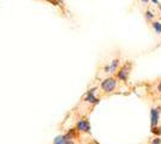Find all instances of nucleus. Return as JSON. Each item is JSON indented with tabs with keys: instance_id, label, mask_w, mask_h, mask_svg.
<instances>
[{
	"instance_id": "nucleus-14",
	"label": "nucleus",
	"mask_w": 161,
	"mask_h": 144,
	"mask_svg": "<svg viewBox=\"0 0 161 144\" xmlns=\"http://www.w3.org/2000/svg\"><path fill=\"white\" fill-rule=\"evenodd\" d=\"M152 3H153V4H156V5L159 4V1H158V0H152Z\"/></svg>"
},
{
	"instance_id": "nucleus-10",
	"label": "nucleus",
	"mask_w": 161,
	"mask_h": 144,
	"mask_svg": "<svg viewBox=\"0 0 161 144\" xmlns=\"http://www.w3.org/2000/svg\"><path fill=\"white\" fill-rule=\"evenodd\" d=\"M152 133L155 135L156 137H160L161 136V127H159V126H154V127H152Z\"/></svg>"
},
{
	"instance_id": "nucleus-2",
	"label": "nucleus",
	"mask_w": 161,
	"mask_h": 144,
	"mask_svg": "<svg viewBox=\"0 0 161 144\" xmlns=\"http://www.w3.org/2000/svg\"><path fill=\"white\" fill-rule=\"evenodd\" d=\"M131 67H132V64L131 62H126L121 66L119 71L117 72V78L120 79L123 82H126L129 79V75H130V71H131Z\"/></svg>"
},
{
	"instance_id": "nucleus-4",
	"label": "nucleus",
	"mask_w": 161,
	"mask_h": 144,
	"mask_svg": "<svg viewBox=\"0 0 161 144\" xmlns=\"http://www.w3.org/2000/svg\"><path fill=\"white\" fill-rule=\"evenodd\" d=\"M76 130L78 132L89 133L90 132V124L87 119H80V120H78V123L76 124Z\"/></svg>"
},
{
	"instance_id": "nucleus-12",
	"label": "nucleus",
	"mask_w": 161,
	"mask_h": 144,
	"mask_svg": "<svg viewBox=\"0 0 161 144\" xmlns=\"http://www.w3.org/2000/svg\"><path fill=\"white\" fill-rule=\"evenodd\" d=\"M158 91H159V93L161 94V82L158 84Z\"/></svg>"
},
{
	"instance_id": "nucleus-3",
	"label": "nucleus",
	"mask_w": 161,
	"mask_h": 144,
	"mask_svg": "<svg viewBox=\"0 0 161 144\" xmlns=\"http://www.w3.org/2000/svg\"><path fill=\"white\" fill-rule=\"evenodd\" d=\"M72 138H74L72 132H69L66 135H60V136L55 137L53 144H69L70 142H72Z\"/></svg>"
},
{
	"instance_id": "nucleus-8",
	"label": "nucleus",
	"mask_w": 161,
	"mask_h": 144,
	"mask_svg": "<svg viewBox=\"0 0 161 144\" xmlns=\"http://www.w3.org/2000/svg\"><path fill=\"white\" fill-rule=\"evenodd\" d=\"M152 27L158 35H161V23L160 22H152Z\"/></svg>"
},
{
	"instance_id": "nucleus-1",
	"label": "nucleus",
	"mask_w": 161,
	"mask_h": 144,
	"mask_svg": "<svg viewBox=\"0 0 161 144\" xmlns=\"http://www.w3.org/2000/svg\"><path fill=\"white\" fill-rule=\"evenodd\" d=\"M100 88L102 89L103 93H106V94H109V93H112L117 88V79L114 78V77H108L106 79H103L100 84Z\"/></svg>"
},
{
	"instance_id": "nucleus-5",
	"label": "nucleus",
	"mask_w": 161,
	"mask_h": 144,
	"mask_svg": "<svg viewBox=\"0 0 161 144\" xmlns=\"http://www.w3.org/2000/svg\"><path fill=\"white\" fill-rule=\"evenodd\" d=\"M159 119H160V110H159V108H152L150 109V124H152V127L158 126Z\"/></svg>"
},
{
	"instance_id": "nucleus-11",
	"label": "nucleus",
	"mask_w": 161,
	"mask_h": 144,
	"mask_svg": "<svg viewBox=\"0 0 161 144\" xmlns=\"http://www.w3.org/2000/svg\"><path fill=\"white\" fill-rule=\"evenodd\" d=\"M150 144H161V138L160 137H155L154 139H152V143Z\"/></svg>"
},
{
	"instance_id": "nucleus-7",
	"label": "nucleus",
	"mask_w": 161,
	"mask_h": 144,
	"mask_svg": "<svg viewBox=\"0 0 161 144\" xmlns=\"http://www.w3.org/2000/svg\"><path fill=\"white\" fill-rule=\"evenodd\" d=\"M84 101H86V102H89V103H93V104H96V103L99 102V100L95 97V89H92L88 91L87 95H86V99H84Z\"/></svg>"
},
{
	"instance_id": "nucleus-16",
	"label": "nucleus",
	"mask_w": 161,
	"mask_h": 144,
	"mask_svg": "<svg viewBox=\"0 0 161 144\" xmlns=\"http://www.w3.org/2000/svg\"><path fill=\"white\" fill-rule=\"evenodd\" d=\"M159 8H160V11H161V5H159Z\"/></svg>"
},
{
	"instance_id": "nucleus-15",
	"label": "nucleus",
	"mask_w": 161,
	"mask_h": 144,
	"mask_svg": "<svg viewBox=\"0 0 161 144\" xmlns=\"http://www.w3.org/2000/svg\"><path fill=\"white\" fill-rule=\"evenodd\" d=\"M69 144H76V143H74V142H70Z\"/></svg>"
},
{
	"instance_id": "nucleus-6",
	"label": "nucleus",
	"mask_w": 161,
	"mask_h": 144,
	"mask_svg": "<svg viewBox=\"0 0 161 144\" xmlns=\"http://www.w3.org/2000/svg\"><path fill=\"white\" fill-rule=\"evenodd\" d=\"M118 66H119V60L118 59H114L112 61L108 64L107 66H105V72L106 73H113L118 70Z\"/></svg>"
},
{
	"instance_id": "nucleus-13",
	"label": "nucleus",
	"mask_w": 161,
	"mask_h": 144,
	"mask_svg": "<svg viewBox=\"0 0 161 144\" xmlns=\"http://www.w3.org/2000/svg\"><path fill=\"white\" fill-rule=\"evenodd\" d=\"M140 1L143 3V4H148V1H149V0H140Z\"/></svg>"
},
{
	"instance_id": "nucleus-9",
	"label": "nucleus",
	"mask_w": 161,
	"mask_h": 144,
	"mask_svg": "<svg viewBox=\"0 0 161 144\" xmlns=\"http://www.w3.org/2000/svg\"><path fill=\"white\" fill-rule=\"evenodd\" d=\"M144 17H146V19H147L148 22H150V21H153V19H154L155 14L152 10H147V11H146V13H144Z\"/></svg>"
}]
</instances>
